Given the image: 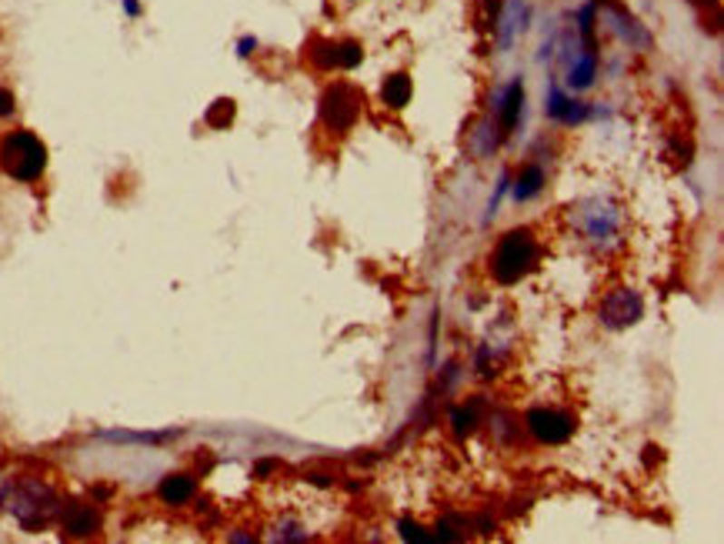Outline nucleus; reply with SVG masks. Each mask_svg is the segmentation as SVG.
<instances>
[{"mask_svg":"<svg viewBox=\"0 0 724 544\" xmlns=\"http://www.w3.org/2000/svg\"><path fill=\"white\" fill-rule=\"evenodd\" d=\"M0 504L24 531H41L61 514V498L54 494L51 484L37 481V478H14V481H7L4 491H0Z\"/></svg>","mask_w":724,"mask_h":544,"instance_id":"nucleus-1","label":"nucleus"},{"mask_svg":"<svg viewBox=\"0 0 724 544\" xmlns=\"http://www.w3.org/2000/svg\"><path fill=\"white\" fill-rule=\"evenodd\" d=\"M538 254L541 247L534 241V234H531L528 227H514L491 251V274H494L497 284L511 288V284H517V281L528 278L531 271H534Z\"/></svg>","mask_w":724,"mask_h":544,"instance_id":"nucleus-2","label":"nucleus"},{"mask_svg":"<svg viewBox=\"0 0 724 544\" xmlns=\"http://www.w3.org/2000/svg\"><path fill=\"white\" fill-rule=\"evenodd\" d=\"M0 171L21 184L41 181L47 171V147L34 131H7L0 137Z\"/></svg>","mask_w":724,"mask_h":544,"instance_id":"nucleus-3","label":"nucleus"},{"mask_svg":"<svg viewBox=\"0 0 724 544\" xmlns=\"http://www.w3.org/2000/svg\"><path fill=\"white\" fill-rule=\"evenodd\" d=\"M361 104H364V97L354 91L351 84H344V81L331 84L321 97V121L338 134L351 131L354 121H357V114H361Z\"/></svg>","mask_w":724,"mask_h":544,"instance_id":"nucleus-4","label":"nucleus"},{"mask_svg":"<svg viewBox=\"0 0 724 544\" xmlns=\"http://www.w3.org/2000/svg\"><path fill=\"white\" fill-rule=\"evenodd\" d=\"M641 314H644L641 294H638V291H628V288L611 291L608 298L601 301V311H598L601 324H604V328H611V331L631 328V324H638V321H641Z\"/></svg>","mask_w":724,"mask_h":544,"instance_id":"nucleus-5","label":"nucleus"},{"mask_svg":"<svg viewBox=\"0 0 724 544\" xmlns=\"http://www.w3.org/2000/svg\"><path fill=\"white\" fill-rule=\"evenodd\" d=\"M524 424L541 444H564L574 434V418L558 408H531Z\"/></svg>","mask_w":724,"mask_h":544,"instance_id":"nucleus-6","label":"nucleus"},{"mask_svg":"<svg viewBox=\"0 0 724 544\" xmlns=\"http://www.w3.org/2000/svg\"><path fill=\"white\" fill-rule=\"evenodd\" d=\"M524 117V81H507L494 97V124L501 134H511Z\"/></svg>","mask_w":724,"mask_h":544,"instance_id":"nucleus-7","label":"nucleus"},{"mask_svg":"<svg viewBox=\"0 0 724 544\" xmlns=\"http://www.w3.org/2000/svg\"><path fill=\"white\" fill-rule=\"evenodd\" d=\"M61 528L67 538H91L101 531V511L87 501H67L61 504Z\"/></svg>","mask_w":724,"mask_h":544,"instance_id":"nucleus-8","label":"nucleus"},{"mask_svg":"<svg viewBox=\"0 0 724 544\" xmlns=\"http://www.w3.org/2000/svg\"><path fill=\"white\" fill-rule=\"evenodd\" d=\"M531 21V7L528 0H511L504 7V14H497V24H494V34H497V47L501 51H511L514 41L524 34Z\"/></svg>","mask_w":724,"mask_h":544,"instance_id":"nucleus-9","label":"nucleus"},{"mask_svg":"<svg viewBox=\"0 0 724 544\" xmlns=\"http://www.w3.org/2000/svg\"><path fill=\"white\" fill-rule=\"evenodd\" d=\"M544 114H548L551 121L564 124V127H574V124H584V121H588L591 107H588V104L574 101V97H568V94H561L558 84H551L548 104H544Z\"/></svg>","mask_w":724,"mask_h":544,"instance_id":"nucleus-10","label":"nucleus"},{"mask_svg":"<svg viewBox=\"0 0 724 544\" xmlns=\"http://www.w3.org/2000/svg\"><path fill=\"white\" fill-rule=\"evenodd\" d=\"M598 77V54H594V44H584L568 64V87L571 91H588L591 84Z\"/></svg>","mask_w":724,"mask_h":544,"instance_id":"nucleus-11","label":"nucleus"},{"mask_svg":"<svg viewBox=\"0 0 724 544\" xmlns=\"http://www.w3.org/2000/svg\"><path fill=\"white\" fill-rule=\"evenodd\" d=\"M197 494V478L194 474H167L164 481L157 484V498L164 504H171V508H181V504H187L191 498Z\"/></svg>","mask_w":724,"mask_h":544,"instance_id":"nucleus-12","label":"nucleus"},{"mask_svg":"<svg viewBox=\"0 0 724 544\" xmlns=\"http://www.w3.org/2000/svg\"><path fill=\"white\" fill-rule=\"evenodd\" d=\"M411 94H414V84L407 74H391L387 81L381 84V97L387 107H394V111H401V107H407L411 104Z\"/></svg>","mask_w":724,"mask_h":544,"instance_id":"nucleus-13","label":"nucleus"},{"mask_svg":"<svg viewBox=\"0 0 724 544\" xmlns=\"http://www.w3.org/2000/svg\"><path fill=\"white\" fill-rule=\"evenodd\" d=\"M544 167L541 164H528V167H521V174H517V181H514V201H531V197H538L541 191H544Z\"/></svg>","mask_w":724,"mask_h":544,"instance_id":"nucleus-14","label":"nucleus"},{"mask_svg":"<svg viewBox=\"0 0 724 544\" xmlns=\"http://www.w3.org/2000/svg\"><path fill=\"white\" fill-rule=\"evenodd\" d=\"M234 114H238V104L230 101V97H220V101H214L207 107L204 121L210 124L214 131H228L230 124H234Z\"/></svg>","mask_w":724,"mask_h":544,"instance_id":"nucleus-15","label":"nucleus"},{"mask_svg":"<svg viewBox=\"0 0 724 544\" xmlns=\"http://www.w3.org/2000/svg\"><path fill=\"white\" fill-rule=\"evenodd\" d=\"M614 227H618V214L611 211V207H598V214H591L588 221V234L594 241H604V237L614 234Z\"/></svg>","mask_w":724,"mask_h":544,"instance_id":"nucleus-16","label":"nucleus"},{"mask_svg":"<svg viewBox=\"0 0 724 544\" xmlns=\"http://www.w3.org/2000/svg\"><path fill=\"white\" fill-rule=\"evenodd\" d=\"M310 61L318 71H334L338 67V44L334 41H314L310 44Z\"/></svg>","mask_w":724,"mask_h":544,"instance_id":"nucleus-17","label":"nucleus"},{"mask_svg":"<svg viewBox=\"0 0 724 544\" xmlns=\"http://www.w3.org/2000/svg\"><path fill=\"white\" fill-rule=\"evenodd\" d=\"M451 424H455L457 438H467V434L475 431V424H477V401L455 408V414H451Z\"/></svg>","mask_w":724,"mask_h":544,"instance_id":"nucleus-18","label":"nucleus"},{"mask_svg":"<svg viewBox=\"0 0 724 544\" xmlns=\"http://www.w3.org/2000/svg\"><path fill=\"white\" fill-rule=\"evenodd\" d=\"M361 61H364V47L357 41L338 44V67H341V71H354Z\"/></svg>","mask_w":724,"mask_h":544,"instance_id":"nucleus-19","label":"nucleus"},{"mask_svg":"<svg viewBox=\"0 0 724 544\" xmlns=\"http://www.w3.org/2000/svg\"><path fill=\"white\" fill-rule=\"evenodd\" d=\"M401 538H407V541H421V544L435 541V534H425V528L414 524V521H401Z\"/></svg>","mask_w":724,"mask_h":544,"instance_id":"nucleus-20","label":"nucleus"},{"mask_svg":"<svg viewBox=\"0 0 724 544\" xmlns=\"http://www.w3.org/2000/svg\"><path fill=\"white\" fill-rule=\"evenodd\" d=\"M14 111H17V97H14V91L0 87V117H14Z\"/></svg>","mask_w":724,"mask_h":544,"instance_id":"nucleus-21","label":"nucleus"},{"mask_svg":"<svg viewBox=\"0 0 724 544\" xmlns=\"http://www.w3.org/2000/svg\"><path fill=\"white\" fill-rule=\"evenodd\" d=\"M121 7H124V14L131 17V21H134V17H141V11H144V7H141V0H121Z\"/></svg>","mask_w":724,"mask_h":544,"instance_id":"nucleus-22","label":"nucleus"},{"mask_svg":"<svg viewBox=\"0 0 724 544\" xmlns=\"http://www.w3.org/2000/svg\"><path fill=\"white\" fill-rule=\"evenodd\" d=\"M254 51H258V41H254V37H240V44H238L240 57H250Z\"/></svg>","mask_w":724,"mask_h":544,"instance_id":"nucleus-23","label":"nucleus"},{"mask_svg":"<svg viewBox=\"0 0 724 544\" xmlns=\"http://www.w3.org/2000/svg\"><path fill=\"white\" fill-rule=\"evenodd\" d=\"M691 4H701V7H708V4H718V0H691Z\"/></svg>","mask_w":724,"mask_h":544,"instance_id":"nucleus-24","label":"nucleus"}]
</instances>
